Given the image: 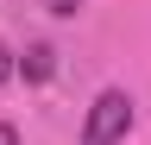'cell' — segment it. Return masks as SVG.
<instances>
[{
    "label": "cell",
    "mask_w": 151,
    "mask_h": 145,
    "mask_svg": "<svg viewBox=\"0 0 151 145\" xmlns=\"http://www.w3.org/2000/svg\"><path fill=\"white\" fill-rule=\"evenodd\" d=\"M126 133H132V95L126 88H101L88 120H82V145H120Z\"/></svg>",
    "instance_id": "obj_1"
},
{
    "label": "cell",
    "mask_w": 151,
    "mask_h": 145,
    "mask_svg": "<svg viewBox=\"0 0 151 145\" xmlns=\"http://www.w3.org/2000/svg\"><path fill=\"white\" fill-rule=\"evenodd\" d=\"M19 69H25V82H50V69H57V50H50V44H32L25 57H19Z\"/></svg>",
    "instance_id": "obj_2"
},
{
    "label": "cell",
    "mask_w": 151,
    "mask_h": 145,
    "mask_svg": "<svg viewBox=\"0 0 151 145\" xmlns=\"http://www.w3.org/2000/svg\"><path fill=\"white\" fill-rule=\"evenodd\" d=\"M44 6L57 13V19H69V13H76V6H82V0H44Z\"/></svg>",
    "instance_id": "obj_3"
},
{
    "label": "cell",
    "mask_w": 151,
    "mask_h": 145,
    "mask_svg": "<svg viewBox=\"0 0 151 145\" xmlns=\"http://www.w3.org/2000/svg\"><path fill=\"white\" fill-rule=\"evenodd\" d=\"M13 76V50H0V82H6Z\"/></svg>",
    "instance_id": "obj_4"
},
{
    "label": "cell",
    "mask_w": 151,
    "mask_h": 145,
    "mask_svg": "<svg viewBox=\"0 0 151 145\" xmlns=\"http://www.w3.org/2000/svg\"><path fill=\"white\" fill-rule=\"evenodd\" d=\"M0 145H19V133H13V126H6V120H0Z\"/></svg>",
    "instance_id": "obj_5"
}]
</instances>
